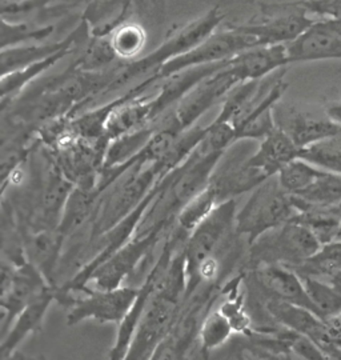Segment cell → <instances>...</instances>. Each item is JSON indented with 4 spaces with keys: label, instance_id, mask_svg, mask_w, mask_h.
Listing matches in <instances>:
<instances>
[{
    "label": "cell",
    "instance_id": "obj_16",
    "mask_svg": "<svg viewBox=\"0 0 341 360\" xmlns=\"http://www.w3.org/2000/svg\"><path fill=\"white\" fill-rule=\"evenodd\" d=\"M89 39V28L84 22H79L75 30L65 38L58 41H41L1 50L0 65L1 77L22 70L28 65H35L60 53L77 52Z\"/></svg>",
    "mask_w": 341,
    "mask_h": 360
},
{
    "label": "cell",
    "instance_id": "obj_12",
    "mask_svg": "<svg viewBox=\"0 0 341 360\" xmlns=\"http://www.w3.org/2000/svg\"><path fill=\"white\" fill-rule=\"evenodd\" d=\"M253 141H239L232 144L217 163L210 186L215 191L219 203L236 199L243 193L253 190L266 181V175L256 168L248 166V158L252 155Z\"/></svg>",
    "mask_w": 341,
    "mask_h": 360
},
{
    "label": "cell",
    "instance_id": "obj_17",
    "mask_svg": "<svg viewBox=\"0 0 341 360\" xmlns=\"http://www.w3.org/2000/svg\"><path fill=\"white\" fill-rule=\"evenodd\" d=\"M287 53L290 65L341 59V31L335 20L316 19L299 38L287 44Z\"/></svg>",
    "mask_w": 341,
    "mask_h": 360
},
{
    "label": "cell",
    "instance_id": "obj_23",
    "mask_svg": "<svg viewBox=\"0 0 341 360\" xmlns=\"http://www.w3.org/2000/svg\"><path fill=\"white\" fill-rule=\"evenodd\" d=\"M231 65L241 82L269 77L290 65L287 46H260L232 58Z\"/></svg>",
    "mask_w": 341,
    "mask_h": 360
},
{
    "label": "cell",
    "instance_id": "obj_4",
    "mask_svg": "<svg viewBox=\"0 0 341 360\" xmlns=\"http://www.w3.org/2000/svg\"><path fill=\"white\" fill-rule=\"evenodd\" d=\"M260 47L256 39L239 31L232 23L217 28L212 35L204 39L196 47L176 59L165 63L156 74L131 87L128 92L134 96H141L152 87L176 72L199 65H215L231 60L243 52Z\"/></svg>",
    "mask_w": 341,
    "mask_h": 360
},
{
    "label": "cell",
    "instance_id": "obj_37",
    "mask_svg": "<svg viewBox=\"0 0 341 360\" xmlns=\"http://www.w3.org/2000/svg\"><path fill=\"white\" fill-rule=\"evenodd\" d=\"M67 1L68 0H30L20 6L1 8V16L7 19H13L16 16H22L34 11L52 13L59 10L60 7H63Z\"/></svg>",
    "mask_w": 341,
    "mask_h": 360
},
{
    "label": "cell",
    "instance_id": "obj_36",
    "mask_svg": "<svg viewBox=\"0 0 341 360\" xmlns=\"http://www.w3.org/2000/svg\"><path fill=\"white\" fill-rule=\"evenodd\" d=\"M300 158L324 171L341 175V131L300 151Z\"/></svg>",
    "mask_w": 341,
    "mask_h": 360
},
{
    "label": "cell",
    "instance_id": "obj_44",
    "mask_svg": "<svg viewBox=\"0 0 341 360\" xmlns=\"http://www.w3.org/2000/svg\"><path fill=\"white\" fill-rule=\"evenodd\" d=\"M240 360H245V359H244V354H243V355H241Z\"/></svg>",
    "mask_w": 341,
    "mask_h": 360
},
{
    "label": "cell",
    "instance_id": "obj_8",
    "mask_svg": "<svg viewBox=\"0 0 341 360\" xmlns=\"http://www.w3.org/2000/svg\"><path fill=\"white\" fill-rule=\"evenodd\" d=\"M238 203L235 199L219 203L212 212L191 232L183 252L186 257L187 285L192 282L199 266L207 257L219 255L232 238L236 236L235 223Z\"/></svg>",
    "mask_w": 341,
    "mask_h": 360
},
{
    "label": "cell",
    "instance_id": "obj_2",
    "mask_svg": "<svg viewBox=\"0 0 341 360\" xmlns=\"http://www.w3.org/2000/svg\"><path fill=\"white\" fill-rule=\"evenodd\" d=\"M165 176L167 175L156 163L131 165L101 193L89 223V245L134 212Z\"/></svg>",
    "mask_w": 341,
    "mask_h": 360
},
{
    "label": "cell",
    "instance_id": "obj_43",
    "mask_svg": "<svg viewBox=\"0 0 341 360\" xmlns=\"http://www.w3.org/2000/svg\"><path fill=\"white\" fill-rule=\"evenodd\" d=\"M74 1H75V0H68V1L64 4L63 7H60L59 10H56L55 13H64V11H68V10H70V7H71V4H72Z\"/></svg>",
    "mask_w": 341,
    "mask_h": 360
},
{
    "label": "cell",
    "instance_id": "obj_22",
    "mask_svg": "<svg viewBox=\"0 0 341 360\" xmlns=\"http://www.w3.org/2000/svg\"><path fill=\"white\" fill-rule=\"evenodd\" d=\"M257 143V148L248 158V166L259 169L266 178L276 176L292 160L300 158L299 147L278 127Z\"/></svg>",
    "mask_w": 341,
    "mask_h": 360
},
{
    "label": "cell",
    "instance_id": "obj_3",
    "mask_svg": "<svg viewBox=\"0 0 341 360\" xmlns=\"http://www.w3.org/2000/svg\"><path fill=\"white\" fill-rule=\"evenodd\" d=\"M224 19L226 13L223 8L214 6V8L199 16L198 19L172 32L168 38L165 39L160 46H157L148 55H141L139 59L132 62H122L119 65L112 91L122 90L138 79L141 82L152 77L165 63L191 51L193 47L202 43L204 39L212 35L217 28L223 26Z\"/></svg>",
    "mask_w": 341,
    "mask_h": 360
},
{
    "label": "cell",
    "instance_id": "obj_21",
    "mask_svg": "<svg viewBox=\"0 0 341 360\" xmlns=\"http://www.w3.org/2000/svg\"><path fill=\"white\" fill-rule=\"evenodd\" d=\"M136 13L131 0H89L80 20L86 23L91 38H105Z\"/></svg>",
    "mask_w": 341,
    "mask_h": 360
},
{
    "label": "cell",
    "instance_id": "obj_26",
    "mask_svg": "<svg viewBox=\"0 0 341 360\" xmlns=\"http://www.w3.org/2000/svg\"><path fill=\"white\" fill-rule=\"evenodd\" d=\"M120 60L115 52L110 37L91 38L77 51V56L71 65L83 72H101L119 65Z\"/></svg>",
    "mask_w": 341,
    "mask_h": 360
},
{
    "label": "cell",
    "instance_id": "obj_27",
    "mask_svg": "<svg viewBox=\"0 0 341 360\" xmlns=\"http://www.w3.org/2000/svg\"><path fill=\"white\" fill-rule=\"evenodd\" d=\"M302 278H315L332 282L341 274V240L323 245L314 257L295 270Z\"/></svg>",
    "mask_w": 341,
    "mask_h": 360
},
{
    "label": "cell",
    "instance_id": "obj_42",
    "mask_svg": "<svg viewBox=\"0 0 341 360\" xmlns=\"http://www.w3.org/2000/svg\"><path fill=\"white\" fill-rule=\"evenodd\" d=\"M244 359H245V360H264V359H263V358H260V356H259V355H256V354H255V352H252V351H251V352H245V354H244Z\"/></svg>",
    "mask_w": 341,
    "mask_h": 360
},
{
    "label": "cell",
    "instance_id": "obj_33",
    "mask_svg": "<svg viewBox=\"0 0 341 360\" xmlns=\"http://www.w3.org/2000/svg\"><path fill=\"white\" fill-rule=\"evenodd\" d=\"M302 278V276H300ZM319 318L324 322L341 314V291L332 283L315 278H302Z\"/></svg>",
    "mask_w": 341,
    "mask_h": 360
},
{
    "label": "cell",
    "instance_id": "obj_20",
    "mask_svg": "<svg viewBox=\"0 0 341 360\" xmlns=\"http://www.w3.org/2000/svg\"><path fill=\"white\" fill-rule=\"evenodd\" d=\"M20 232L25 259L43 274L51 285L59 287L56 267L67 239L58 230Z\"/></svg>",
    "mask_w": 341,
    "mask_h": 360
},
{
    "label": "cell",
    "instance_id": "obj_34",
    "mask_svg": "<svg viewBox=\"0 0 341 360\" xmlns=\"http://www.w3.org/2000/svg\"><path fill=\"white\" fill-rule=\"evenodd\" d=\"M323 172L324 169L316 167L302 158H297L283 168L276 178L285 193L296 196L312 186L323 175Z\"/></svg>",
    "mask_w": 341,
    "mask_h": 360
},
{
    "label": "cell",
    "instance_id": "obj_41",
    "mask_svg": "<svg viewBox=\"0 0 341 360\" xmlns=\"http://www.w3.org/2000/svg\"><path fill=\"white\" fill-rule=\"evenodd\" d=\"M27 1H30V0H0V4H1V8H7V7L20 6Z\"/></svg>",
    "mask_w": 341,
    "mask_h": 360
},
{
    "label": "cell",
    "instance_id": "obj_6",
    "mask_svg": "<svg viewBox=\"0 0 341 360\" xmlns=\"http://www.w3.org/2000/svg\"><path fill=\"white\" fill-rule=\"evenodd\" d=\"M297 215L293 196L285 193L272 176L253 190L245 205L238 210L235 232L252 245L263 233L290 221Z\"/></svg>",
    "mask_w": 341,
    "mask_h": 360
},
{
    "label": "cell",
    "instance_id": "obj_38",
    "mask_svg": "<svg viewBox=\"0 0 341 360\" xmlns=\"http://www.w3.org/2000/svg\"><path fill=\"white\" fill-rule=\"evenodd\" d=\"M326 114L333 122H336L339 126H341V101L328 104V107L326 108Z\"/></svg>",
    "mask_w": 341,
    "mask_h": 360
},
{
    "label": "cell",
    "instance_id": "obj_5",
    "mask_svg": "<svg viewBox=\"0 0 341 360\" xmlns=\"http://www.w3.org/2000/svg\"><path fill=\"white\" fill-rule=\"evenodd\" d=\"M320 247L315 233L292 219L248 245L247 270L262 266H284L295 270L314 257Z\"/></svg>",
    "mask_w": 341,
    "mask_h": 360
},
{
    "label": "cell",
    "instance_id": "obj_39",
    "mask_svg": "<svg viewBox=\"0 0 341 360\" xmlns=\"http://www.w3.org/2000/svg\"><path fill=\"white\" fill-rule=\"evenodd\" d=\"M1 360H49L44 355H35V356H30V355H25V354H22V352H19V351H16L15 354H13L11 356H8V358H6V359Z\"/></svg>",
    "mask_w": 341,
    "mask_h": 360
},
{
    "label": "cell",
    "instance_id": "obj_1",
    "mask_svg": "<svg viewBox=\"0 0 341 360\" xmlns=\"http://www.w3.org/2000/svg\"><path fill=\"white\" fill-rule=\"evenodd\" d=\"M152 271L156 275V288L140 318L124 360H152L174 330L186 302L187 275L181 254L171 260L159 259Z\"/></svg>",
    "mask_w": 341,
    "mask_h": 360
},
{
    "label": "cell",
    "instance_id": "obj_32",
    "mask_svg": "<svg viewBox=\"0 0 341 360\" xmlns=\"http://www.w3.org/2000/svg\"><path fill=\"white\" fill-rule=\"evenodd\" d=\"M110 39L119 60L132 62L139 59L147 44L148 34L141 23L129 20L110 35Z\"/></svg>",
    "mask_w": 341,
    "mask_h": 360
},
{
    "label": "cell",
    "instance_id": "obj_40",
    "mask_svg": "<svg viewBox=\"0 0 341 360\" xmlns=\"http://www.w3.org/2000/svg\"><path fill=\"white\" fill-rule=\"evenodd\" d=\"M329 360H341V347L332 346L327 351L323 352Z\"/></svg>",
    "mask_w": 341,
    "mask_h": 360
},
{
    "label": "cell",
    "instance_id": "obj_45",
    "mask_svg": "<svg viewBox=\"0 0 341 360\" xmlns=\"http://www.w3.org/2000/svg\"><path fill=\"white\" fill-rule=\"evenodd\" d=\"M224 1H231V0H224Z\"/></svg>",
    "mask_w": 341,
    "mask_h": 360
},
{
    "label": "cell",
    "instance_id": "obj_30",
    "mask_svg": "<svg viewBox=\"0 0 341 360\" xmlns=\"http://www.w3.org/2000/svg\"><path fill=\"white\" fill-rule=\"evenodd\" d=\"M217 205H219V200L215 191L208 184L207 188H204L202 193L192 198L190 202L181 208V211L176 217L174 227L181 235L188 238L191 232L193 231L202 220L212 212V210Z\"/></svg>",
    "mask_w": 341,
    "mask_h": 360
},
{
    "label": "cell",
    "instance_id": "obj_10",
    "mask_svg": "<svg viewBox=\"0 0 341 360\" xmlns=\"http://www.w3.org/2000/svg\"><path fill=\"white\" fill-rule=\"evenodd\" d=\"M51 285L43 274L27 259L11 263L1 262V338L8 333L13 321L37 296Z\"/></svg>",
    "mask_w": 341,
    "mask_h": 360
},
{
    "label": "cell",
    "instance_id": "obj_9",
    "mask_svg": "<svg viewBox=\"0 0 341 360\" xmlns=\"http://www.w3.org/2000/svg\"><path fill=\"white\" fill-rule=\"evenodd\" d=\"M260 11L263 18L233 25L241 32L256 39L259 46H287L299 38L316 20V18H312L297 6L296 1L262 4Z\"/></svg>",
    "mask_w": 341,
    "mask_h": 360
},
{
    "label": "cell",
    "instance_id": "obj_14",
    "mask_svg": "<svg viewBox=\"0 0 341 360\" xmlns=\"http://www.w3.org/2000/svg\"><path fill=\"white\" fill-rule=\"evenodd\" d=\"M244 282L248 288L253 290L263 299L287 302L316 314V309L305 290L303 279L292 269L284 266L256 267L247 270L244 274Z\"/></svg>",
    "mask_w": 341,
    "mask_h": 360
},
{
    "label": "cell",
    "instance_id": "obj_13",
    "mask_svg": "<svg viewBox=\"0 0 341 360\" xmlns=\"http://www.w3.org/2000/svg\"><path fill=\"white\" fill-rule=\"evenodd\" d=\"M231 60L224 68L204 79L172 108L181 129H190L196 126L198 120L208 110L219 102H223L231 91L243 83L231 65Z\"/></svg>",
    "mask_w": 341,
    "mask_h": 360
},
{
    "label": "cell",
    "instance_id": "obj_25",
    "mask_svg": "<svg viewBox=\"0 0 341 360\" xmlns=\"http://www.w3.org/2000/svg\"><path fill=\"white\" fill-rule=\"evenodd\" d=\"M101 191L98 188L74 187L64 206L58 231L68 239L86 223H91L94 212L98 206Z\"/></svg>",
    "mask_w": 341,
    "mask_h": 360
},
{
    "label": "cell",
    "instance_id": "obj_24",
    "mask_svg": "<svg viewBox=\"0 0 341 360\" xmlns=\"http://www.w3.org/2000/svg\"><path fill=\"white\" fill-rule=\"evenodd\" d=\"M155 288H156V275L151 269L150 274L146 276L143 283L139 285V294L136 296L132 307L128 311L123 322L117 326L116 339H115L114 346L110 351L108 360H124L126 358L127 351H128V347L132 342V338L138 328L140 318H141Z\"/></svg>",
    "mask_w": 341,
    "mask_h": 360
},
{
    "label": "cell",
    "instance_id": "obj_18",
    "mask_svg": "<svg viewBox=\"0 0 341 360\" xmlns=\"http://www.w3.org/2000/svg\"><path fill=\"white\" fill-rule=\"evenodd\" d=\"M228 62L229 60L215 65L192 67L156 83L153 87H157V92L151 96L152 123L177 105V103L186 95H188L199 83H202L204 79L224 68Z\"/></svg>",
    "mask_w": 341,
    "mask_h": 360
},
{
    "label": "cell",
    "instance_id": "obj_31",
    "mask_svg": "<svg viewBox=\"0 0 341 360\" xmlns=\"http://www.w3.org/2000/svg\"><path fill=\"white\" fill-rule=\"evenodd\" d=\"M55 31L53 25L37 26L27 22H15L1 16V50L41 43L50 38Z\"/></svg>",
    "mask_w": 341,
    "mask_h": 360
},
{
    "label": "cell",
    "instance_id": "obj_7",
    "mask_svg": "<svg viewBox=\"0 0 341 360\" xmlns=\"http://www.w3.org/2000/svg\"><path fill=\"white\" fill-rule=\"evenodd\" d=\"M74 294L56 290V302L67 309V324L76 326L84 321L120 324L132 307L139 287L122 285L114 290H96L84 287Z\"/></svg>",
    "mask_w": 341,
    "mask_h": 360
},
{
    "label": "cell",
    "instance_id": "obj_35",
    "mask_svg": "<svg viewBox=\"0 0 341 360\" xmlns=\"http://www.w3.org/2000/svg\"><path fill=\"white\" fill-rule=\"evenodd\" d=\"M233 333V328L227 318L220 312V309L208 311L202 316L199 327V340L204 354H210L217 348L224 346Z\"/></svg>",
    "mask_w": 341,
    "mask_h": 360
},
{
    "label": "cell",
    "instance_id": "obj_15",
    "mask_svg": "<svg viewBox=\"0 0 341 360\" xmlns=\"http://www.w3.org/2000/svg\"><path fill=\"white\" fill-rule=\"evenodd\" d=\"M274 116L276 127L284 131L300 151L323 142L341 131V126L327 114L317 115L290 104H276Z\"/></svg>",
    "mask_w": 341,
    "mask_h": 360
},
{
    "label": "cell",
    "instance_id": "obj_19",
    "mask_svg": "<svg viewBox=\"0 0 341 360\" xmlns=\"http://www.w3.org/2000/svg\"><path fill=\"white\" fill-rule=\"evenodd\" d=\"M56 290L58 287H49L16 316L8 333L1 338V359L11 356L28 336L41 330L51 304L56 302Z\"/></svg>",
    "mask_w": 341,
    "mask_h": 360
},
{
    "label": "cell",
    "instance_id": "obj_29",
    "mask_svg": "<svg viewBox=\"0 0 341 360\" xmlns=\"http://www.w3.org/2000/svg\"><path fill=\"white\" fill-rule=\"evenodd\" d=\"M152 134L153 127L147 126L112 141L108 146L103 169L127 166L146 147V144L150 142Z\"/></svg>",
    "mask_w": 341,
    "mask_h": 360
},
{
    "label": "cell",
    "instance_id": "obj_11",
    "mask_svg": "<svg viewBox=\"0 0 341 360\" xmlns=\"http://www.w3.org/2000/svg\"><path fill=\"white\" fill-rule=\"evenodd\" d=\"M171 229L172 227L157 226L143 233H136L134 239L123 245L91 275L89 283L95 284L96 290H114L126 285L127 279L138 271L139 266L151 255L153 248Z\"/></svg>",
    "mask_w": 341,
    "mask_h": 360
},
{
    "label": "cell",
    "instance_id": "obj_28",
    "mask_svg": "<svg viewBox=\"0 0 341 360\" xmlns=\"http://www.w3.org/2000/svg\"><path fill=\"white\" fill-rule=\"evenodd\" d=\"M296 206L333 208L341 206V175L324 171L305 191L293 196Z\"/></svg>",
    "mask_w": 341,
    "mask_h": 360
}]
</instances>
